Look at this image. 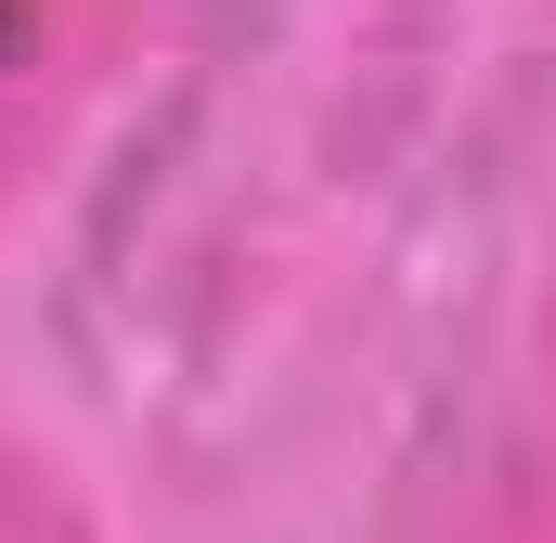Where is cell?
Instances as JSON below:
<instances>
[{
  "label": "cell",
  "instance_id": "obj_1",
  "mask_svg": "<svg viewBox=\"0 0 556 543\" xmlns=\"http://www.w3.org/2000/svg\"><path fill=\"white\" fill-rule=\"evenodd\" d=\"M13 26H26V13H13V0H0V52H13Z\"/></svg>",
  "mask_w": 556,
  "mask_h": 543
}]
</instances>
